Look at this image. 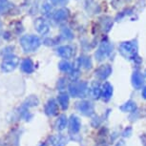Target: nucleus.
Instances as JSON below:
<instances>
[{
    "label": "nucleus",
    "instance_id": "obj_32",
    "mask_svg": "<svg viewBox=\"0 0 146 146\" xmlns=\"http://www.w3.org/2000/svg\"><path fill=\"white\" fill-rule=\"evenodd\" d=\"M145 78H146V70H145Z\"/></svg>",
    "mask_w": 146,
    "mask_h": 146
},
{
    "label": "nucleus",
    "instance_id": "obj_22",
    "mask_svg": "<svg viewBox=\"0 0 146 146\" xmlns=\"http://www.w3.org/2000/svg\"><path fill=\"white\" fill-rule=\"evenodd\" d=\"M38 103H39V100H38V98H36V96H29L28 98L26 100L25 102L23 103V107H25V108L29 109L31 108V107H35V106H37Z\"/></svg>",
    "mask_w": 146,
    "mask_h": 146
},
{
    "label": "nucleus",
    "instance_id": "obj_23",
    "mask_svg": "<svg viewBox=\"0 0 146 146\" xmlns=\"http://www.w3.org/2000/svg\"><path fill=\"white\" fill-rule=\"evenodd\" d=\"M58 67L60 69V71L64 72V73H71L73 71L74 67L72 66L70 62L66 61V60H63V61H60L58 64Z\"/></svg>",
    "mask_w": 146,
    "mask_h": 146
},
{
    "label": "nucleus",
    "instance_id": "obj_21",
    "mask_svg": "<svg viewBox=\"0 0 146 146\" xmlns=\"http://www.w3.org/2000/svg\"><path fill=\"white\" fill-rule=\"evenodd\" d=\"M13 5L11 3L9 0H0V15H4L9 13L12 10Z\"/></svg>",
    "mask_w": 146,
    "mask_h": 146
},
{
    "label": "nucleus",
    "instance_id": "obj_4",
    "mask_svg": "<svg viewBox=\"0 0 146 146\" xmlns=\"http://www.w3.org/2000/svg\"><path fill=\"white\" fill-rule=\"evenodd\" d=\"M19 64V58L13 54H8L4 57L3 61L1 64L2 71L5 73H11L13 70H15V68L17 67Z\"/></svg>",
    "mask_w": 146,
    "mask_h": 146
},
{
    "label": "nucleus",
    "instance_id": "obj_13",
    "mask_svg": "<svg viewBox=\"0 0 146 146\" xmlns=\"http://www.w3.org/2000/svg\"><path fill=\"white\" fill-rule=\"evenodd\" d=\"M113 95V86L109 82H104L101 85V98L104 101H108L112 98Z\"/></svg>",
    "mask_w": 146,
    "mask_h": 146
},
{
    "label": "nucleus",
    "instance_id": "obj_20",
    "mask_svg": "<svg viewBox=\"0 0 146 146\" xmlns=\"http://www.w3.org/2000/svg\"><path fill=\"white\" fill-rule=\"evenodd\" d=\"M67 123H68V118L66 117L65 115H59L58 118L56 119V129L57 131H62L64 130L67 126Z\"/></svg>",
    "mask_w": 146,
    "mask_h": 146
},
{
    "label": "nucleus",
    "instance_id": "obj_16",
    "mask_svg": "<svg viewBox=\"0 0 146 146\" xmlns=\"http://www.w3.org/2000/svg\"><path fill=\"white\" fill-rule=\"evenodd\" d=\"M20 68L22 72H24L25 74H32V73H34V71H35L34 62L32 61L31 58H25L22 60V62L20 64Z\"/></svg>",
    "mask_w": 146,
    "mask_h": 146
},
{
    "label": "nucleus",
    "instance_id": "obj_24",
    "mask_svg": "<svg viewBox=\"0 0 146 146\" xmlns=\"http://www.w3.org/2000/svg\"><path fill=\"white\" fill-rule=\"evenodd\" d=\"M78 66H82L85 69H90L91 66H92V62H91L90 57L88 56H81L80 58L78 59Z\"/></svg>",
    "mask_w": 146,
    "mask_h": 146
},
{
    "label": "nucleus",
    "instance_id": "obj_28",
    "mask_svg": "<svg viewBox=\"0 0 146 146\" xmlns=\"http://www.w3.org/2000/svg\"><path fill=\"white\" fill-rule=\"evenodd\" d=\"M66 79L65 78H60L58 81V84H57V88L58 90H64L66 86H67V83H66Z\"/></svg>",
    "mask_w": 146,
    "mask_h": 146
},
{
    "label": "nucleus",
    "instance_id": "obj_11",
    "mask_svg": "<svg viewBox=\"0 0 146 146\" xmlns=\"http://www.w3.org/2000/svg\"><path fill=\"white\" fill-rule=\"evenodd\" d=\"M81 127L80 119L75 115H72L69 119V131L71 134H78Z\"/></svg>",
    "mask_w": 146,
    "mask_h": 146
},
{
    "label": "nucleus",
    "instance_id": "obj_6",
    "mask_svg": "<svg viewBox=\"0 0 146 146\" xmlns=\"http://www.w3.org/2000/svg\"><path fill=\"white\" fill-rule=\"evenodd\" d=\"M76 109L81 113L82 115L90 117L95 113V107L89 100H81L76 103Z\"/></svg>",
    "mask_w": 146,
    "mask_h": 146
},
{
    "label": "nucleus",
    "instance_id": "obj_27",
    "mask_svg": "<svg viewBox=\"0 0 146 146\" xmlns=\"http://www.w3.org/2000/svg\"><path fill=\"white\" fill-rule=\"evenodd\" d=\"M51 5L50 4H44L43 7H42V13H44L45 15H48L49 13L52 12V6H51Z\"/></svg>",
    "mask_w": 146,
    "mask_h": 146
},
{
    "label": "nucleus",
    "instance_id": "obj_31",
    "mask_svg": "<svg viewBox=\"0 0 146 146\" xmlns=\"http://www.w3.org/2000/svg\"><path fill=\"white\" fill-rule=\"evenodd\" d=\"M0 28H1V22H0Z\"/></svg>",
    "mask_w": 146,
    "mask_h": 146
},
{
    "label": "nucleus",
    "instance_id": "obj_7",
    "mask_svg": "<svg viewBox=\"0 0 146 146\" xmlns=\"http://www.w3.org/2000/svg\"><path fill=\"white\" fill-rule=\"evenodd\" d=\"M112 74V68L109 64H103L100 65L98 68L96 69L95 75L98 79L100 80H104L107 78H109L110 75Z\"/></svg>",
    "mask_w": 146,
    "mask_h": 146
},
{
    "label": "nucleus",
    "instance_id": "obj_12",
    "mask_svg": "<svg viewBox=\"0 0 146 146\" xmlns=\"http://www.w3.org/2000/svg\"><path fill=\"white\" fill-rule=\"evenodd\" d=\"M132 84L135 89L139 90L141 89L143 84H144V76L139 71H135L132 76Z\"/></svg>",
    "mask_w": 146,
    "mask_h": 146
},
{
    "label": "nucleus",
    "instance_id": "obj_1",
    "mask_svg": "<svg viewBox=\"0 0 146 146\" xmlns=\"http://www.w3.org/2000/svg\"><path fill=\"white\" fill-rule=\"evenodd\" d=\"M20 45L25 53L35 52L41 45L40 38L34 35H26L20 38Z\"/></svg>",
    "mask_w": 146,
    "mask_h": 146
},
{
    "label": "nucleus",
    "instance_id": "obj_10",
    "mask_svg": "<svg viewBox=\"0 0 146 146\" xmlns=\"http://www.w3.org/2000/svg\"><path fill=\"white\" fill-rule=\"evenodd\" d=\"M57 113H58V104L54 98H51L45 105V114L49 117H54L57 115Z\"/></svg>",
    "mask_w": 146,
    "mask_h": 146
},
{
    "label": "nucleus",
    "instance_id": "obj_8",
    "mask_svg": "<svg viewBox=\"0 0 146 146\" xmlns=\"http://www.w3.org/2000/svg\"><path fill=\"white\" fill-rule=\"evenodd\" d=\"M56 53L60 57H62V58L70 59L74 56V54H75V50H74L73 47L70 45H63L57 48Z\"/></svg>",
    "mask_w": 146,
    "mask_h": 146
},
{
    "label": "nucleus",
    "instance_id": "obj_15",
    "mask_svg": "<svg viewBox=\"0 0 146 146\" xmlns=\"http://www.w3.org/2000/svg\"><path fill=\"white\" fill-rule=\"evenodd\" d=\"M89 93L92 96V98H95V100L100 98L101 96V85L96 81L92 82V84H91L89 88Z\"/></svg>",
    "mask_w": 146,
    "mask_h": 146
},
{
    "label": "nucleus",
    "instance_id": "obj_3",
    "mask_svg": "<svg viewBox=\"0 0 146 146\" xmlns=\"http://www.w3.org/2000/svg\"><path fill=\"white\" fill-rule=\"evenodd\" d=\"M69 93L73 98H85L89 95V87L84 81L72 82L68 86Z\"/></svg>",
    "mask_w": 146,
    "mask_h": 146
},
{
    "label": "nucleus",
    "instance_id": "obj_5",
    "mask_svg": "<svg viewBox=\"0 0 146 146\" xmlns=\"http://www.w3.org/2000/svg\"><path fill=\"white\" fill-rule=\"evenodd\" d=\"M113 52V45L111 43H109L108 41H103L100 44V46L98 47V51L96 52L95 56L96 59L98 61H102L105 58H107L111 53Z\"/></svg>",
    "mask_w": 146,
    "mask_h": 146
},
{
    "label": "nucleus",
    "instance_id": "obj_14",
    "mask_svg": "<svg viewBox=\"0 0 146 146\" xmlns=\"http://www.w3.org/2000/svg\"><path fill=\"white\" fill-rule=\"evenodd\" d=\"M69 11L67 9H59L56 11L53 15V18L54 20L56 22H62V21H65L67 20L68 17H69Z\"/></svg>",
    "mask_w": 146,
    "mask_h": 146
},
{
    "label": "nucleus",
    "instance_id": "obj_29",
    "mask_svg": "<svg viewBox=\"0 0 146 146\" xmlns=\"http://www.w3.org/2000/svg\"><path fill=\"white\" fill-rule=\"evenodd\" d=\"M141 96L142 98H144V100H146V86L142 89V93H141Z\"/></svg>",
    "mask_w": 146,
    "mask_h": 146
},
{
    "label": "nucleus",
    "instance_id": "obj_18",
    "mask_svg": "<svg viewBox=\"0 0 146 146\" xmlns=\"http://www.w3.org/2000/svg\"><path fill=\"white\" fill-rule=\"evenodd\" d=\"M119 109L122 112H125V113H134L137 111V106L136 102H134L133 100H129L127 102H125L123 105H121L119 107Z\"/></svg>",
    "mask_w": 146,
    "mask_h": 146
},
{
    "label": "nucleus",
    "instance_id": "obj_25",
    "mask_svg": "<svg viewBox=\"0 0 146 146\" xmlns=\"http://www.w3.org/2000/svg\"><path fill=\"white\" fill-rule=\"evenodd\" d=\"M69 0H50L53 6H64L68 3Z\"/></svg>",
    "mask_w": 146,
    "mask_h": 146
},
{
    "label": "nucleus",
    "instance_id": "obj_2",
    "mask_svg": "<svg viewBox=\"0 0 146 146\" xmlns=\"http://www.w3.org/2000/svg\"><path fill=\"white\" fill-rule=\"evenodd\" d=\"M119 52L125 58H137V44L136 41H125L119 45Z\"/></svg>",
    "mask_w": 146,
    "mask_h": 146
},
{
    "label": "nucleus",
    "instance_id": "obj_30",
    "mask_svg": "<svg viewBox=\"0 0 146 146\" xmlns=\"http://www.w3.org/2000/svg\"><path fill=\"white\" fill-rule=\"evenodd\" d=\"M142 139V143H143V146H146V134L143 135V137H141Z\"/></svg>",
    "mask_w": 146,
    "mask_h": 146
},
{
    "label": "nucleus",
    "instance_id": "obj_9",
    "mask_svg": "<svg viewBox=\"0 0 146 146\" xmlns=\"http://www.w3.org/2000/svg\"><path fill=\"white\" fill-rule=\"evenodd\" d=\"M35 30H36L40 35L48 34L49 30H50V27H49L48 22L42 17H38V18L35 19Z\"/></svg>",
    "mask_w": 146,
    "mask_h": 146
},
{
    "label": "nucleus",
    "instance_id": "obj_19",
    "mask_svg": "<svg viewBox=\"0 0 146 146\" xmlns=\"http://www.w3.org/2000/svg\"><path fill=\"white\" fill-rule=\"evenodd\" d=\"M57 100H58V104L59 106L61 107L63 110H67L69 107V102H70V98H69V96L66 93H62L60 94L57 98Z\"/></svg>",
    "mask_w": 146,
    "mask_h": 146
},
{
    "label": "nucleus",
    "instance_id": "obj_17",
    "mask_svg": "<svg viewBox=\"0 0 146 146\" xmlns=\"http://www.w3.org/2000/svg\"><path fill=\"white\" fill-rule=\"evenodd\" d=\"M68 142V139L64 136L56 135L51 137V144L52 146H66Z\"/></svg>",
    "mask_w": 146,
    "mask_h": 146
},
{
    "label": "nucleus",
    "instance_id": "obj_26",
    "mask_svg": "<svg viewBox=\"0 0 146 146\" xmlns=\"http://www.w3.org/2000/svg\"><path fill=\"white\" fill-rule=\"evenodd\" d=\"M62 35L64 36L66 39H72V38L74 37V35H73V33L71 32V30H69V29H64L62 31Z\"/></svg>",
    "mask_w": 146,
    "mask_h": 146
}]
</instances>
